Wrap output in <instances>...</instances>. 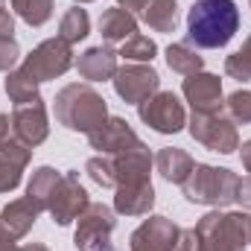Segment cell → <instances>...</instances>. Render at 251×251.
Here are the masks:
<instances>
[{
  "label": "cell",
  "instance_id": "6da1fadb",
  "mask_svg": "<svg viewBox=\"0 0 251 251\" xmlns=\"http://www.w3.org/2000/svg\"><path fill=\"white\" fill-rule=\"evenodd\" d=\"M240 29V12L234 0H196L187 12L190 44L201 50L225 47Z\"/></svg>",
  "mask_w": 251,
  "mask_h": 251
},
{
  "label": "cell",
  "instance_id": "7a4b0ae2",
  "mask_svg": "<svg viewBox=\"0 0 251 251\" xmlns=\"http://www.w3.org/2000/svg\"><path fill=\"white\" fill-rule=\"evenodd\" d=\"M56 120L70 131L91 134L108 120V108L91 85H67L56 94Z\"/></svg>",
  "mask_w": 251,
  "mask_h": 251
},
{
  "label": "cell",
  "instance_id": "3957f363",
  "mask_svg": "<svg viewBox=\"0 0 251 251\" xmlns=\"http://www.w3.org/2000/svg\"><path fill=\"white\" fill-rule=\"evenodd\" d=\"M196 251H243L249 246V213L213 210L196 228Z\"/></svg>",
  "mask_w": 251,
  "mask_h": 251
},
{
  "label": "cell",
  "instance_id": "277c9868",
  "mask_svg": "<svg viewBox=\"0 0 251 251\" xmlns=\"http://www.w3.org/2000/svg\"><path fill=\"white\" fill-rule=\"evenodd\" d=\"M187 201L193 204H210V207H225L237 201L240 176L225 170V167H210V164H196L187 181L181 184Z\"/></svg>",
  "mask_w": 251,
  "mask_h": 251
},
{
  "label": "cell",
  "instance_id": "5b68a950",
  "mask_svg": "<svg viewBox=\"0 0 251 251\" xmlns=\"http://www.w3.org/2000/svg\"><path fill=\"white\" fill-rule=\"evenodd\" d=\"M190 134H193V140H199L201 146H207L210 152H219V155H231L234 149H240L237 123L225 111H213V114H196L193 111Z\"/></svg>",
  "mask_w": 251,
  "mask_h": 251
},
{
  "label": "cell",
  "instance_id": "8992f818",
  "mask_svg": "<svg viewBox=\"0 0 251 251\" xmlns=\"http://www.w3.org/2000/svg\"><path fill=\"white\" fill-rule=\"evenodd\" d=\"M117 219H114V210L108 204H100V201H91L88 210L79 216V228H76V249L79 251H105L111 249V231H114Z\"/></svg>",
  "mask_w": 251,
  "mask_h": 251
},
{
  "label": "cell",
  "instance_id": "52a82bcc",
  "mask_svg": "<svg viewBox=\"0 0 251 251\" xmlns=\"http://www.w3.org/2000/svg\"><path fill=\"white\" fill-rule=\"evenodd\" d=\"M21 67L35 82H47V79H56V76H62V73H67L73 67V50H70V44L62 41V38H47V41H41L24 59Z\"/></svg>",
  "mask_w": 251,
  "mask_h": 251
},
{
  "label": "cell",
  "instance_id": "ba28073f",
  "mask_svg": "<svg viewBox=\"0 0 251 251\" xmlns=\"http://www.w3.org/2000/svg\"><path fill=\"white\" fill-rule=\"evenodd\" d=\"M137 111H140V120L143 123L149 126V128H155V131H161V134H176V131H181L184 123H187L184 105L178 102V97L173 91L152 94L149 100H143L137 105Z\"/></svg>",
  "mask_w": 251,
  "mask_h": 251
},
{
  "label": "cell",
  "instance_id": "9c48e42d",
  "mask_svg": "<svg viewBox=\"0 0 251 251\" xmlns=\"http://www.w3.org/2000/svg\"><path fill=\"white\" fill-rule=\"evenodd\" d=\"M158 88H161V76L149 64H126L114 73V91L126 102L140 105L143 100L158 94Z\"/></svg>",
  "mask_w": 251,
  "mask_h": 251
},
{
  "label": "cell",
  "instance_id": "30bf717a",
  "mask_svg": "<svg viewBox=\"0 0 251 251\" xmlns=\"http://www.w3.org/2000/svg\"><path fill=\"white\" fill-rule=\"evenodd\" d=\"M88 204H91V199H88V190L79 184V176L76 173H64L47 210L53 213V222L70 225L73 219H79L88 210Z\"/></svg>",
  "mask_w": 251,
  "mask_h": 251
},
{
  "label": "cell",
  "instance_id": "8fae6325",
  "mask_svg": "<svg viewBox=\"0 0 251 251\" xmlns=\"http://www.w3.org/2000/svg\"><path fill=\"white\" fill-rule=\"evenodd\" d=\"M9 120H12V134H15L21 143H26V146H38V143H44L47 134H50L47 108H44L41 100L26 102V105H15V111H12Z\"/></svg>",
  "mask_w": 251,
  "mask_h": 251
},
{
  "label": "cell",
  "instance_id": "7c38bea8",
  "mask_svg": "<svg viewBox=\"0 0 251 251\" xmlns=\"http://www.w3.org/2000/svg\"><path fill=\"white\" fill-rule=\"evenodd\" d=\"M181 228L173 225L167 216H149L134 234H131V251H176Z\"/></svg>",
  "mask_w": 251,
  "mask_h": 251
},
{
  "label": "cell",
  "instance_id": "4fadbf2b",
  "mask_svg": "<svg viewBox=\"0 0 251 251\" xmlns=\"http://www.w3.org/2000/svg\"><path fill=\"white\" fill-rule=\"evenodd\" d=\"M88 143L94 149H100L102 155H120L128 149H137L143 140L131 131V126L126 123L123 117H108L100 128H94L88 134Z\"/></svg>",
  "mask_w": 251,
  "mask_h": 251
},
{
  "label": "cell",
  "instance_id": "5bb4252c",
  "mask_svg": "<svg viewBox=\"0 0 251 251\" xmlns=\"http://www.w3.org/2000/svg\"><path fill=\"white\" fill-rule=\"evenodd\" d=\"M184 97L196 114H213L222 111V79L213 73H190L184 79Z\"/></svg>",
  "mask_w": 251,
  "mask_h": 251
},
{
  "label": "cell",
  "instance_id": "9a60e30c",
  "mask_svg": "<svg viewBox=\"0 0 251 251\" xmlns=\"http://www.w3.org/2000/svg\"><path fill=\"white\" fill-rule=\"evenodd\" d=\"M32 158V146L21 143L15 134L0 146V193H9L21 184V173Z\"/></svg>",
  "mask_w": 251,
  "mask_h": 251
},
{
  "label": "cell",
  "instance_id": "2e32d148",
  "mask_svg": "<svg viewBox=\"0 0 251 251\" xmlns=\"http://www.w3.org/2000/svg\"><path fill=\"white\" fill-rule=\"evenodd\" d=\"M79 73L88 79V82H105V79H114V73L120 70L117 67V53L111 47H91L79 56Z\"/></svg>",
  "mask_w": 251,
  "mask_h": 251
},
{
  "label": "cell",
  "instance_id": "e0dca14e",
  "mask_svg": "<svg viewBox=\"0 0 251 251\" xmlns=\"http://www.w3.org/2000/svg\"><path fill=\"white\" fill-rule=\"evenodd\" d=\"M38 207L24 196V199H15V201H9L6 207H3V213H0V231H6L9 237H15V240H21L32 225H35V219H38Z\"/></svg>",
  "mask_w": 251,
  "mask_h": 251
},
{
  "label": "cell",
  "instance_id": "ac0fdd59",
  "mask_svg": "<svg viewBox=\"0 0 251 251\" xmlns=\"http://www.w3.org/2000/svg\"><path fill=\"white\" fill-rule=\"evenodd\" d=\"M152 204H155L152 181H137V184H123V187H117V196H114V210H117V213L143 216V213H149Z\"/></svg>",
  "mask_w": 251,
  "mask_h": 251
},
{
  "label": "cell",
  "instance_id": "d6986e66",
  "mask_svg": "<svg viewBox=\"0 0 251 251\" xmlns=\"http://www.w3.org/2000/svg\"><path fill=\"white\" fill-rule=\"evenodd\" d=\"M193 167H196V161L178 146H167V149H161L155 155V170L173 184H184L187 176L193 173Z\"/></svg>",
  "mask_w": 251,
  "mask_h": 251
},
{
  "label": "cell",
  "instance_id": "ffe728a7",
  "mask_svg": "<svg viewBox=\"0 0 251 251\" xmlns=\"http://www.w3.org/2000/svg\"><path fill=\"white\" fill-rule=\"evenodd\" d=\"M100 32L108 44H123L126 38H131L137 32V21L131 12H126L123 6H114V9H105L102 18H100Z\"/></svg>",
  "mask_w": 251,
  "mask_h": 251
},
{
  "label": "cell",
  "instance_id": "44dd1931",
  "mask_svg": "<svg viewBox=\"0 0 251 251\" xmlns=\"http://www.w3.org/2000/svg\"><path fill=\"white\" fill-rule=\"evenodd\" d=\"M59 181H62V173H59V170H53V167H38V170L32 173V178H29L26 199L44 213V210L50 207V201H53V193L59 187Z\"/></svg>",
  "mask_w": 251,
  "mask_h": 251
},
{
  "label": "cell",
  "instance_id": "7402d4cb",
  "mask_svg": "<svg viewBox=\"0 0 251 251\" xmlns=\"http://www.w3.org/2000/svg\"><path fill=\"white\" fill-rule=\"evenodd\" d=\"M38 85H41V82H35L24 67H18V70H9L6 94H9V100H12L15 105H26V102L41 100V97H38Z\"/></svg>",
  "mask_w": 251,
  "mask_h": 251
},
{
  "label": "cell",
  "instance_id": "603a6c76",
  "mask_svg": "<svg viewBox=\"0 0 251 251\" xmlns=\"http://www.w3.org/2000/svg\"><path fill=\"white\" fill-rule=\"evenodd\" d=\"M143 18L158 32H173L178 24V6L176 0H149L143 6Z\"/></svg>",
  "mask_w": 251,
  "mask_h": 251
},
{
  "label": "cell",
  "instance_id": "cb8c5ba5",
  "mask_svg": "<svg viewBox=\"0 0 251 251\" xmlns=\"http://www.w3.org/2000/svg\"><path fill=\"white\" fill-rule=\"evenodd\" d=\"M88 32H91V18H88V12L79 9V6H70L62 15V21H59V38L67 41V44H76V41L88 38Z\"/></svg>",
  "mask_w": 251,
  "mask_h": 251
},
{
  "label": "cell",
  "instance_id": "d4e9b609",
  "mask_svg": "<svg viewBox=\"0 0 251 251\" xmlns=\"http://www.w3.org/2000/svg\"><path fill=\"white\" fill-rule=\"evenodd\" d=\"M167 64H170V70H176L181 76H190V73H199L204 67V59L190 47V41H178V44H170Z\"/></svg>",
  "mask_w": 251,
  "mask_h": 251
},
{
  "label": "cell",
  "instance_id": "484cf974",
  "mask_svg": "<svg viewBox=\"0 0 251 251\" xmlns=\"http://www.w3.org/2000/svg\"><path fill=\"white\" fill-rule=\"evenodd\" d=\"M12 9L26 21L29 26H41L53 15V0H12Z\"/></svg>",
  "mask_w": 251,
  "mask_h": 251
},
{
  "label": "cell",
  "instance_id": "4316f807",
  "mask_svg": "<svg viewBox=\"0 0 251 251\" xmlns=\"http://www.w3.org/2000/svg\"><path fill=\"white\" fill-rule=\"evenodd\" d=\"M155 53H158V47H155V41L149 38V35H140V32H134L131 38H126L123 44H120V53L117 56H123L128 62H152L155 59Z\"/></svg>",
  "mask_w": 251,
  "mask_h": 251
},
{
  "label": "cell",
  "instance_id": "83f0119b",
  "mask_svg": "<svg viewBox=\"0 0 251 251\" xmlns=\"http://www.w3.org/2000/svg\"><path fill=\"white\" fill-rule=\"evenodd\" d=\"M225 73H228L231 79L251 82V35H249V41H246L234 56H228V59H225Z\"/></svg>",
  "mask_w": 251,
  "mask_h": 251
},
{
  "label": "cell",
  "instance_id": "f1b7e54d",
  "mask_svg": "<svg viewBox=\"0 0 251 251\" xmlns=\"http://www.w3.org/2000/svg\"><path fill=\"white\" fill-rule=\"evenodd\" d=\"M225 105H228V117L234 123H251V91H234Z\"/></svg>",
  "mask_w": 251,
  "mask_h": 251
},
{
  "label": "cell",
  "instance_id": "f546056e",
  "mask_svg": "<svg viewBox=\"0 0 251 251\" xmlns=\"http://www.w3.org/2000/svg\"><path fill=\"white\" fill-rule=\"evenodd\" d=\"M85 170H88V176H91L100 187H114V170H111V158H108V155L91 158Z\"/></svg>",
  "mask_w": 251,
  "mask_h": 251
},
{
  "label": "cell",
  "instance_id": "4dcf8cb0",
  "mask_svg": "<svg viewBox=\"0 0 251 251\" xmlns=\"http://www.w3.org/2000/svg\"><path fill=\"white\" fill-rule=\"evenodd\" d=\"M21 59V50H18V41L15 35L12 38H0V70H12Z\"/></svg>",
  "mask_w": 251,
  "mask_h": 251
},
{
  "label": "cell",
  "instance_id": "1f68e13d",
  "mask_svg": "<svg viewBox=\"0 0 251 251\" xmlns=\"http://www.w3.org/2000/svg\"><path fill=\"white\" fill-rule=\"evenodd\" d=\"M12 32H15V21H12L6 3H0V38H12Z\"/></svg>",
  "mask_w": 251,
  "mask_h": 251
},
{
  "label": "cell",
  "instance_id": "d6a6232c",
  "mask_svg": "<svg viewBox=\"0 0 251 251\" xmlns=\"http://www.w3.org/2000/svg\"><path fill=\"white\" fill-rule=\"evenodd\" d=\"M196 249H199V243H196V231H184V228H181L178 243H176V251H196Z\"/></svg>",
  "mask_w": 251,
  "mask_h": 251
},
{
  "label": "cell",
  "instance_id": "836d02e7",
  "mask_svg": "<svg viewBox=\"0 0 251 251\" xmlns=\"http://www.w3.org/2000/svg\"><path fill=\"white\" fill-rule=\"evenodd\" d=\"M237 201H243V204H249V207H251V176H249V178H240Z\"/></svg>",
  "mask_w": 251,
  "mask_h": 251
},
{
  "label": "cell",
  "instance_id": "e575fe53",
  "mask_svg": "<svg viewBox=\"0 0 251 251\" xmlns=\"http://www.w3.org/2000/svg\"><path fill=\"white\" fill-rule=\"evenodd\" d=\"M0 251H26V246H18L15 237H9L6 231H0Z\"/></svg>",
  "mask_w": 251,
  "mask_h": 251
},
{
  "label": "cell",
  "instance_id": "d590c367",
  "mask_svg": "<svg viewBox=\"0 0 251 251\" xmlns=\"http://www.w3.org/2000/svg\"><path fill=\"white\" fill-rule=\"evenodd\" d=\"M9 137H12V120H9L6 114H0V146H3Z\"/></svg>",
  "mask_w": 251,
  "mask_h": 251
},
{
  "label": "cell",
  "instance_id": "8d00e7d4",
  "mask_svg": "<svg viewBox=\"0 0 251 251\" xmlns=\"http://www.w3.org/2000/svg\"><path fill=\"white\" fill-rule=\"evenodd\" d=\"M149 0H120V6H123L126 12H137V9H143Z\"/></svg>",
  "mask_w": 251,
  "mask_h": 251
},
{
  "label": "cell",
  "instance_id": "74e56055",
  "mask_svg": "<svg viewBox=\"0 0 251 251\" xmlns=\"http://www.w3.org/2000/svg\"><path fill=\"white\" fill-rule=\"evenodd\" d=\"M243 164H246V170L251 173V140L243 143Z\"/></svg>",
  "mask_w": 251,
  "mask_h": 251
},
{
  "label": "cell",
  "instance_id": "f35d334b",
  "mask_svg": "<svg viewBox=\"0 0 251 251\" xmlns=\"http://www.w3.org/2000/svg\"><path fill=\"white\" fill-rule=\"evenodd\" d=\"M26 251H47L44 246H38V243H32V246H26Z\"/></svg>",
  "mask_w": 251,
  "mask_h": 251
},
{
  "label": "cell",
  "instance_id": "ab89813d",
  "mask_svg": "<svg viewBox=\"0 0 251 251\" xmlns=\"http://www.w3.org/2000/svg\"><path fill=\"white\" fill-rule=\"evenodd\" d=\"M249 243H251V213H249Z\"/></svg>",
  "mask_w": 251,
  "mask_h": 251
},
{
  "label": "cell",
  "instance_id": "60d3db41",
  "mask_svg": "<svg viewBox=\"0 0 251 251\" xmlns=\"http://www.w3.org/2000/svg\"><path fill=\"white\" fill-rule=\"evenodd\" d=\"M76 3H91V0H76Z\"/></svg>",
  "mask_w": 251,
  "mask_h": 251
},
{
  "label": "cell",
  "instance_id": "b9f144b4",
  "mask_svg": "<svg viewBox=\"0 0 251 251\" xmlns=\"http://www.w3.org/2000/svg\"><path fill=\"white\" fill-rule=\"evenodd\" d=\"M105 251H117V249H114V246H111V249H105Z\"/></svg>",
  "mask_w": 251,
  "mask_h": 251
},
{
  "label": "cell",
  "instance_id": "7bdbcfd3",
  "mask_svg": "<svg viewBox=\"0 0 251 251\" xmlns=\"http://www.w3.org/2000/svg\"><path fill=\"white\" fill-rule=\"evenodd\" d=\"M0 3H3V0H0Z\"/></svg>",
  "mask_w": 251,
  "mask_h": 251
}]
</instances>
